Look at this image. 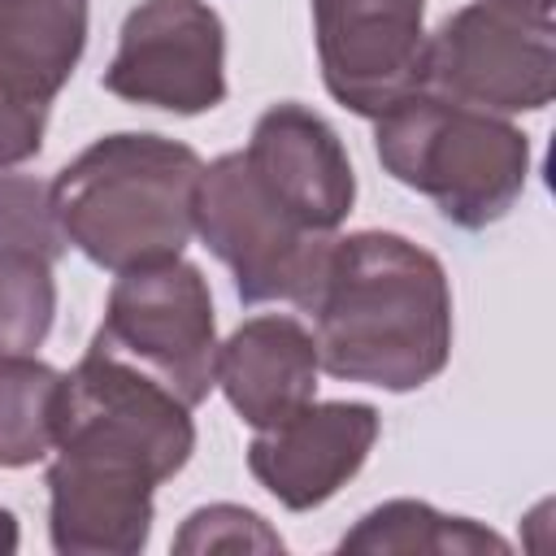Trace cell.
<instances>
[{
	"label": "cell",
	"instance_id": "6da1fadb",
	"mask_svg": "<svg viewBox=\"0 0 556 556\" xmlns=\"http://www.w3.org/2000/svg\"><path fill=\"white\" fill-rule=\"evenodd\" d=\"M300 313L313 317L317 361L339 382L417 391L447 369V269L395 230L334 235Z\"/></svg>",
	"mask_w": 556,
	"mask_h": 556
},
{
	"label": "cell",
	"instance_id": "7a4b0ae2",
	"mask_svg": "<svg viewBox=\"0 0 556 556\" xmlns=\"http://www.w3.org/2000/svg\"><path fill=\"white\" fill-rule=\"evenodd\" d=\"M200 174L195 148L152 130H117L52 178V217L65 243L109 274L161 265L182 256L195 235Z\"/></svg>",
	"mask_w": 556,
	"mask_h": 556
},
{
	"label": "cell",
	"instance_id": "3957f363",
	"mask_svg": "<svg viewBox=\"0 0 556 556\" xmlns=\"http://www.w3.org/2000/svg\"><path fill=\"white\" fill-rule=\"evenodd\" d=\"M374 152L395 182L434 200V208L460 230H486L500 222L530 178L526 130L426 87L400 96L374 117Z\"/></svg>",
	"mask_w": 556,
	"mask_h": 556
},
{
	"label": "cell",
	"instance_id": "277c9868",
	"mask_svg": "<svg viewBox=\"0 0 556 556\" xmlns=\"http://www.w3.org/2000/svg\"><path fill=\"white\" fill-rule=\"evenodd\" d=\"M91 343L143 369L187 408L204 404L217 387V317L208 278L182 256L117 274Z\"/></svg>",
	"mask_w": 556,
	"mask_h": 556
},
{
	"label": "cell",
	"instance_id": "5b68a950",
	"mask_svg": "<svg viewBox=\"0 0 556 556\" xmlns=\"http://www.w3.org/2000/svg\"><path fill=\"white\" fill-rule=\"evenodd\" d=\"M195 235L235 274L243 304L291 300L304 304L334 235L300 226L252 174L243 152L204 165L195 187Z\"/></svg>",
	"mask_w": 556,
	"mask_h": 556
},
{
	"label": "cell",
	"instance_id": "8992f818",
	"mask_svg": "<svg viewBox=\"0 0 556 556\" xmlns=\"http://www.w3.org/2000/svg\"><path fill=\"white\" fill-rule=\"evenodd\" d=\"M421 87L486 113H539L556 91V22L473 0L426 35Z\"/></svg>",
	"mask_w": 556,
	"mask_h": 556
},
{
	"label": "cell",
	"instance_id": "52a82bcc",
	"mask_svg": "<svg viewBox=\"0 0 556 556\" xmlns=\"http://www.w3.org/2000/svg\"><path fill=\"white\" fill-rule=\"evenodd\" d=\"M100 87L126 104L178 117L226 100V26L204 0H139L117 35Z\"/></svg>",
	"mask_w": 556,
	"mask_h": 556
},
{
	"label": "cell",
	"instance_id": "ba28073f",
	"mask_svg": "<svg viewBox=\"0 0 556 556\" xmlns=\"http://www.w3.org/2000/svg\"><path fill=\"white\" fill-rule=\"evenodd\" d=\"M56 443H96L143 460L156 482H169L195 452L191 408L122 356L87 343L61 378Z\"/></svg>",
	"mask_w": 556,
	"mask_h": 556
},
{
	"label": "cell",
	"instance_id": "9c48e42d",
	"mask_svg": "<svg viewBox=\"0 0 556 556\" xmlns=\"http://www.w3.org/2000/svg\"><path fill=\"white\" fill-rule=\"evenodd\" d=\"M313 39L326 91L378 117L421 87L426 0H313Z\"/></svg>",
	"mask_w": 556,
	"mask_h": 556
},
{
	"label": "cell",
	"instance_id": "30bf717a",
	"mask_svg": "<svg viewBox=\"0 0 556 556\" xmlns=\"http://www.w3.org/2000/svg\"><path fill=\"white\" fill-rule=\"evenodd\" d=\"M48 465V539L61 556H139L152 534L156 473L113 447L56 443Z\"/></svg>",
	"mask_w": 556,
	"mask_h": 556
},
{
	"label": "cell",
	"instance_id": "8fae6325",
	"mask_svg": "<svg viewBox=\"0 0 556 556\" xmlns=\"http://www.w3.org/2000/svg\"><path fill=\"white\" fill-rule=\"evenodd\" d=\"M87 48V0H0V165L39 156L48 109Z\"/></svg>",
	"mask_w": 556,
	"mask_h": 556
},
{
	"label": "cell",
	"instance_id": "7c38bea8",
	"mask_svg": "<svg viewBox=\"0 0 556 556\" xmlns=\"http://www.w3.org/2000/svg\"><path fill=\"white\" fill-rule=\"evenodd\" d=\"M378 408L361 400H308L248 443L252 478L291 513H308L339 495L378 443Z\"/></svg>",
	"mask_w": 556,
	"mask_h": 556
},
{
	"label": "cell",
	"instance_id": "4fadbf2b",
	"mask_svg": "<svg viewBox=\"0 0 556 556\" xmlns=\"http://www.w3.org/2000/svg\"><path fill=\"white\" fill-rule=\"evenodd\" d=\"M256 182L308 230L334 235L356 200V174L334 126L308 104H274L256 117L243 148Z\"/></svg>",
	"mask_w": 556,
	"mask_h": 556
},
{
	"label": "cell",
	"instance_id": "5bb4252c",
	"mask_svg": "<svg viewBox=\"0 0 556 556\" xmlns=\"http://www.w3.org/2000/svg\"><path fill=\"white\" fill-rule=\"evenodd\" d=\"M317 343L304 321L287 313H265L248 317L230 330L226 343H217L213 382L252 430H265L300 404L317 400Z\"/></svg>",
	"mask_w": 556,
	"mask_h": 556
},
{
	"label": "cell",
	"instance_id": "9a60e30c",
	"mask_svg": "<svg viewBox=\"0 0 556 556\" xmlns=\"http://www.w3.org/2000/svg\"><path fill=\"white\" fill-rule=\"evenodd\" d=\"M339 552L348 556H417V552H430V556H482V552H495V556H508L513 543L500 539L495 530L478 526L473 517H452V513H439L421 500H387L378 508H369L343 539H339Z\"/></svg>",
	"mask_w": 556,
	"mask_h": 556
},
{
	"label": "cell",
	"instance_id": "2e32d148",
	"mask_svg": "<svg viewBox=\"0 0 556 556\" xmlns=\"http://www.w3.org/2000/svg\"><path fill=\"white\" fill-rule=\"evenodd\" d=\"M61 378L35 356H0V469H26L56 447Z\"/></svg>",
	"mask_w": 556,
	"mask_h": 556
},
{
	"label": "cell",
	"instance_id": "e0dca14e",
	"mask_svg": "<svg viewBox=\"0 0 556 556\" xmlns=\"http://www.w3.org/2000/svg\"><path fill=\"white\" fill-rule=\"evenodd\" d=\"M56 317L52 261L30 248H0V356H35Z\"/></svg>",
	"mask_w": 556,
	"mask_h": 556
},
{
	"label": "cell",
	"instance_id": "ac0fdd59",
	"mask_svg": "<svg viewBox=\"0 0 556 556\" xmlns=\"http://www.w3.org/2000/svg\"><path fill=\"white\" fill-rule=\"evenodd\" d=\"M174 552L178 556H208V552L282 556V539H278V530H269V521L261 513H252L243 504H204L178 526Z\"/></svg>",
	"mask_w": 556,
	"mask_h": 556
},
{
	"label": "cell",
	"instance_id": "d6986e66",
	"mask_svg": "<svg viewBox=\"0 0 556 556\" xmlns=\"http://www.w3.org/2000/svg\"><path fill=\"white\" fill-rule=\"evenodd\" d=\"M0 248H30L48 261L65 252L48 187L35 174H17L13 165H0Z\"/></svg>",
	"mask_w": 556,
	"mask_h": 556
},
{
	"label": "cell",
	"instance_id": "ffe728a7",
	"mask_svg": "<svg viewBox=\"0 0 556 556\" xmlns=\"http://www.w3.org/2000/svg\"><path fill=\"white\" fill-rule=\"evenodd\" d=\"M17 552V517L9 508H0V556Z\"/></svg>",
	"mask_w": 556,
	"mask_h": 556
},
{
	"label": "cell",
	"instance_id": "44dd1931",
	"mask_svg": "<svg viewBox=\"0 0 556 556\" xmlns=\"http://www.w3.org/2000/svg\"><path fill=\"white\" fill-rule=\"evenodd\" d=\"M495 4L521 9V13H530V17H547V22H552V9H556V0H495Z\"/></svg>",
	"mask_w": 556,
	"mask_h": 556
}]
</instances>
